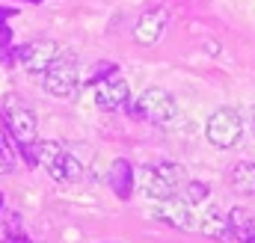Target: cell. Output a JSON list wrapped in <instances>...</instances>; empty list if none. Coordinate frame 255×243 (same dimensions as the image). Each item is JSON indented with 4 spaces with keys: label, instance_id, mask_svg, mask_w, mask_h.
I'll use <instances>...</instances> for the list:
<instances>
[{
    "label": "cell",
    "instance_id": "obj_13",
    "mask_svg": "<svg viewBox=\"0 0 255 243\" xmlns=\"http://www.w3.org/2000/svg\"><path fill=\"white\" fill-rule=\"evenodd\" d=\"M232 190L241 196H255V163H235L229 169Z\"/></svg>",
    "mask_w": 255,
    "mask_h": 243
},
{
    "label": "cell",
    "instance_id": "obj_20",
    "mask_svg": "<svg viewBox=\"0 0 255 243\" xmlns=\"http://www.w3.org/2000/svg\"><path fill=\"white\" fill-rule=\"evenodd\" d=\"M253 133H255V107H253Z\"/></svg>",
    "mask_w": 255,
    "mask_h": 243
},
{
    "label": "cell",
    "instance_id": "obj_3",
    "mask_svg": "<svg viewBox=\"0 0 255 243\" xmlns=\"http://www.w3.org/2000/svg\"><path fill=\"white\" fill-rule=\"evenodd\" d=\"M175 113H178L175 98H172L166 89H145L136 101H128V116L154 122V124H166V122H172L175 119Z\"/></svg>",
    "mask_w": 255,
    "mask_h": 243
},
{
    "label": "cell",
    "instance_id": "obj_14",
    "mask_svg": "<svg viewBox=\"0 0 255 243\" xmlns=\"http://www.w3.org/2000/svg\"><path fill=\"white\" fill-rule=\"evenodd\" d=\"M232 220H235V238L241 243H255V217H244L241 214V208L232 214Z\"/></svg>",
    "mask_w": 255,
    "mask_h": 243
},
{
    "label": "cell",
    "instance_id": "obj_2",
    "mask_svg": "<svg viewBox=\"0 0 255 243\" xmlns=\"http://www.w3.org/2000/svg\"><path fill=\"white\" fill-rule=\"evenodd\" d=\"M184 166L172 163V160H160V163H148L142 172H139V187L148 199L154 202H163V199H172L178 193V187L184 184Z\"/></svg>",
    "mask_w": 255,
    "mask_h": 243
},
{
    "label": "cell",
    "instance_id": "obj_19",
    "mask_svg": "<svg viewBox=\"0 0 255 243\" xmlns=\"http://www.w3.org/2000/svg\"><path fill=\"white\" fill-rule=\"evenodd\" d=\"M12 15H15V9H0V21L3 18H12Z\"/></svg>",
    "mask_w": 255,
    "mask_h": 243
},
{
    "label": "cell",
    "instance_id": "obj_17",
    "mask_svg": "<svg viewBox=\"0 0 255 243\" xmlns=\"http://www.w3.org/2000/svg\"><path fill=\"white\" fill-rule=\"evenodd\" d=\"M110 74H116V65H113V62H101V65H95V74L89 77V83H101V80L110 77Z\"/></svg>",
    "mask_w": 255,
    "mask_h": 243
},
{
    "label": "cell",
    "instance_id": "obj_1",
    "mask_svg": "<svg viewBox=\"0 0 255 243\" xmlns=\"http://www.w3.org/2000/svg\"><path fill=\"white\" fill-rule=\"evenodd\" d=\"M24 154H27L30 163H42L48 169V175L60 184H74L83 175L80 160L71 151H65L63 145H57V142H39L36 139V142L24 145Z\"/></svg>",
    "mask_w": 255,
    "mask_h": 243
},
{
    "label": "cell",
    "instance_id": "obj_11",
    "mask_svg": "<svg viewBox=\"0 0 255 243\" xmlns=\"http://www.w3.org/2000/svg\"><path fill=\"white\" fill-rule=\"evenodd\" d=\"M154 217L160 220V223H169L172 229H190L193 226V211H190V202L184 199H163L160 205H157V211H154Z\"/></svg>",
    "mask_w": 255,
    "mask_h": 243
},
{
    "label": "cell",
    "instance_id": "obj_6",
    "mask_svg": "<svg viewBox=\"0 0 255 243\" xmlns=\"http://www.w3.org/2000/svg\"><path fill=\"white\" fill-rule=\"evenodd\" d=\"M57 57H60V48L51 39H39V42H30V45L15 51V60L21 62V68L30 71V74H39V71L45 74Z\"/></svg>",
    "mask_w": 255,
    "mask_h": 243
},
{
    "label": "cell",
    "instance_id": "obj_18",
    "mask_svg": "<svg viewBox=\"0 0 255 243\" xmlns=\"http://www.w3.org/2000/svg\"><path fill=\"white\" fill-rule=\"evenodd\" d=\"M9 45H12V30L0 21V48H9Z\"/></svg>",
    "mask_w": 255,
    "mask_h": 243
},
{
    "label": "cell",
    "instance_id": "obj_21",
    "mask_svg": "<svg viewBox=\"0 0 255 243\" xmlns=\"http://www.w3.org/2000/svg\"><path fill=\"white\" fill-rule=\"evenodd\" d=\"M27 3H42V0H27Z\"/></svg>",
    "mask_w": 255,
    "mask_h": 243
},
{
    "label": "cell",
    "instance_id": "obj_5",
    "mask_svg": "<svg viewBox=\"0 0 255 243\" xmlns=\"http://www.w3.org/2000/svg\"><path fill=\"white\" fill-rule=\"evenodd\" d=\"M77 80H80V74H77L74 57H63V60L57 57L51 62V68L45 71V89L54 98H71L77 89Z\"/></svg>",
    "mask_w": 255,
    "mask_h": 243
},
{
    "label": "cell",
    "instance_id": "obj_4",
    "mask_svg": "<svg viewBox=\"0 0 255 243\" xmlns=\"http://www.w3.org/2000/svg\"><path fill=\"white\" fill-rule=\"evenodd\" d=\"M205 136H208V142L217 145V148H232V145H238L241 136H244V119H241V113H238L235 107H220V110L208 119V124H205Z\"/></svg>",
    "mask_w": 255,
    "mask_h": 243
},
{
    "label": "cell",
    "instance_id": "obj_9",
    "mask_svg": "<svg viewBox=\"0 0 255 243\" xmlns=\"http://www.w3.org/2000/svg\"><path fill=\"white\" fill-rule=\"evenodd\" d=\"M128 98H130L128 83L122 77H116V74L104 77V80L98 83V89H95V104H98L101 110H116V107L128 104Z\"/></svg>",
    "mask_w": 255,
    "mask_h": 243
},
{
    "label": "cell",
    "instance_id": "obj_7",
    "mask_svg": "<svg viewBox=\"0 0 255 243\" xmlns=\"http://www.w3.org/2000/svg\"><path fill=\"white\" fill-rule=\"evenodd\" d=\"M3 119H6V127H9V133L15 136L18 145L36 142V116H33L30 107H24L21 101H6Z\"/></svg>",
    "mask_w": 255,
    "mask_h": 243
},
{
    "label": "cell",
    "instance_id": "obj_16",
    "mask_svg": "<svg viewBox=\"0 0 255 243\" xmlns=\"http://www.w3.org/2000/svg\"><path fill=\"white\" fill-rule=\"evenodd\" d=\"M184 193H187V202H190V205H202V202L211 196L208 184H202V181H187L184 184Z\"/></svg>",
    "mask_w": 255,
    "mask_h": 243
},
{
    "label": "cell",
    "instance_id": "obj_12",
    "mask_svg": "<svg viewBox=\"0 0 255 243\" xmlns=\"http://www.w3.org/2000/svg\"><path fill=\"white\" fill-rule=\"evenodd\" d=\"M110 187L116 190L119 199H130V193H133V169H130L128 160H113V166H110Z\"/></svg>",
    "mask_w": 255,
    "mask_h": 243
},
{
    "label": "cell",
    "instance_id": "obj_10",
    "mask_svg": "<svg viewBox=\"0 0 255 243\" xmlns=\"http://www.w3.org/2000/svg\"><path fill=\"white\" fill-rule=\"evenodd\" d=\"M199 232L205 238H217V241H226V238H235V220L232 214H226L223 208H208L199 220Z\"/></svg>",
    "mask_w": 255,
    "mask_h": 243
},
{
    "label": "cell",
    "instance_id": "obj_15",
    "mask_svg": "<svg viewBox=\"0 0 255 243\" xmlns=\"http://www.w3.org/2000/svg\"><path fill=\"white\" fill-rule=\"evenodd\" d=\"M15 169V148H12V142L0 133V175H9Z\"/></svg>",
    "mask_w": 255,
    "mask_h": 243
},
{
    "label": "cell",
    "instance_id": "obj_8",
    "mask_svg": "<svg viewBox=\"0 0 255 243\" xmlns=\"http://www.w3.org/2000/svg\"><path fill=\"white\" fill-rule=\"evenodd\" d=\"M166 21H169L166 9H148V12L136 21V27H133V39H136L139 45H157V39H160L163 30H166Z\"/></svg>",
    "mask_w": 255,
    "mask_h": 243
}]
</instances>
